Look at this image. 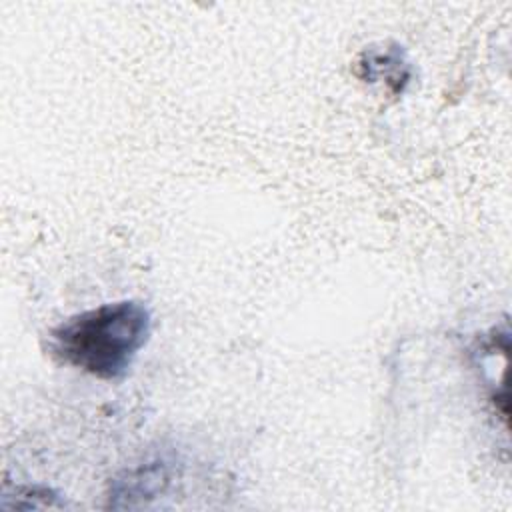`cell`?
<instances>
[{"label": "cell", "mask_w": 512, "mask_h": 512, "mask_svg": "<svg viewBox=\"0 0 512 512\" xmlns=\"http://www.w3.org/2000/svg\"><path fill=\"white\" fill-rule=\"evenodd\" d=\"M50 336L58 360L96 378L114 380L128 372L146 344L150 312L134 300L102 304L70 316Z\"/></svg>", "instance_id": "6da1fadb"}]
</instances>
